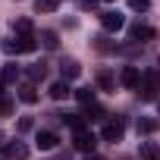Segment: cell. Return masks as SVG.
<instances>
[{
  "mask_svg": "<svg viewBox=\"0 0 160 160\" xmlns=\"http://www.w3.org/2000/svg\"><path fill=\"white\" fill-rule=\"evenodd\" d=\"M35 47H38L35 35H19L13 41H3V53H32Z\"/></svg>",
  "mask_w": 160,
  "mask_h": 160,
  "instance_id": "obj_1",
  "label": "cell"
},
{
  "mask_svg": "<svg viewBox=\"0 0 160 160\" xmlns=\"http://www.w3.org/2000/svg\"><path fill=\"white\" fill-rule=\"evenodd\" d=\"M157 88H160V75H157V72H144V75H141V85H138L141 101H154V98H157Z\"/></svg>",
  "mask_w": 160,
  "mask_h": 160,
  "instance_id": "obj_2",
  "label": "cell"
},
{
  "mask_svg": "<svg viewBox=\"0 0 160 160\" xmlns=\"http://www.w3.org/2000/svg\"><path fill=\"white\" fill-rule=\"evenodd\" d=\"M72 144H75V151H82V154H94V148H98V138H94L88 129H82V132H75Z\"/></svg>",
  "mask_w": 160,
  "mask_h": 160,
  "instance_id": "obj_3",
  "label": "cell"
},
{
  "mask_svg": "<svg viewBox=\"0 0 160 160\" xmlns=\"http://www.w3.org/2000/svg\"><path fill=\"white\" fill-rule=\"evenodd\" d=\"M0 151H3L7 160H25V157H28V144H25V141H7Z\"/></svg>",
  "mask_w": 160,
  "mask_h": 160,
  "instance_id": "obj_4",
  "label": "cell"
},
{
  "mask_svg": "<svg viewBox=\"0 0 160 160\" xmlns=\"http://www.w3.org/2000/svg\"><path fill=\"white\" fill-rule=\"evenodd\" d=\"M119 82H122V88H129V91H138V85H141V72H138L135 66H122V72H119Z\"/></svg>",
  "mask_w": 160,
  "mask_h": 160,
  "instance_id": "obj_5",
  "label": "cell"
},
{
  "mask_svg": "<svg viewBox=\"0 0 160 160\" xmlns=\"http://www.w3.org/2000/svg\"><path fill=\"white\" fill-rule=\"evenodd\" d=\"M122 132H126V122H122V119H110V122H104V129H101L104 141H119Z\"/></svg>",
  "mask_w": 160,
  "mask_h": 160,
  "instance_id": "obj_6",
  "label": "cell"
},
{
  "mask_svg": "<svg viewBox=\"0 0 160 160\" xmlns=\"http://www.w3.org/2000/svg\"><path fill=\"white\" fill-rule=\"evenodd\" d=\"M101 25H104V32H119V28L126 25V19H122L116 10H110V13H104V16H101Z\"/></svg>",
  "mask_w": 160,
  "mask_h": 160,
  "instance_id": "obj_7",
  "label": "cell"
},
{
  "mask_svg": "<svg viewBox=\"0 0 160 160\" xmlns=\"http://www.w3.org/2000/svg\"><path fill=\"white\" fill-rule=\"evenodd\" d=\"M129 35H132V41H151V38H154V28H151V25L135 22V25L129 28Z\"/></svg>",
  "mask_w": 160,
  "mask_h": 160,
  "instance_id": "obj_8",
  "label": "cell"
},
{
  "mask_svg": "<svg viewBox=\"0 0 160 160\" xmlns=\"http://www.w3.org/2000/svg\"><path fill=\"white\" fill-rule=\"evenodd\" d=\"M57 141H60V138H57L53 132H38V138H35L38 151H53V148H57Z\"/></svg>",
  "mask_w": 160,
  "mask_h": 160,
  "instance_id": "obj_9",
  "label": "cell"
},
{
  "mask_svg": "<svg viewBox=\"0 0 160 160\" xmlns=\"http://www.w3.org/2000/svg\"><path fill=\"white\" fill-rule=\"evenodd\" d=\"M69 94H72V88H69L66 78H60V82L50 85V98H53V101H63V98H69Z\"/></svg>",
  "mask_w": 160,
  "mask_h": 160,
  "instance_id": "obj_10",
  "label": "cell"
},
{
  "mask_svg": "<svg viewBox=\"0 0 160 160\" xmlns=\"http://www.w3.org/2000/svg\"><path fill=\"white\" fill-rule=\"evenodd\" d=\"M138 154H141V160H160V148H157L154 141H141Z\"/></svg>",
  "mask_w": 160,
  "mask_h": 160,
  "instance_id": "obj_11",
  "label": "cell"
},
{
  "mask_svg": "<svg viewBox=\"0 0 160 160\" xmlns=\"http://www.w3.org/2000/svg\"><path fill=\"white\" fill-rule=\"evenodd\" d=\"M19 101H22V104H35V101H38V88H35L32 82H25V85L19 88Z\"/></svg>",
  "mask_w": 160,
  "mask_h": 160,
  "instance_id": "obj_12",
  "label": "cell"
},
{
  "mask_svg": "<svg viewBox=\"0 0 160 160\" xmlns=\"http://www.w3.org/2000/svg\"><path fill=\"white\" fill-rule=\"evenodd\" d=\"M16 78H19V66H3V69H0V82H3V85H13L16 82Z\"/></svg>",
  "mask_w": 160,
  "mask_h": 160,
  "instance_id": "obj_13",
  "label": "cell"
},
{
  "mask_svg": "<svg viewBox=\"0 0 160 160\" xmlns=\"http://www.w3.org/2000/svg\"><path fill=\"white\" fill-rule=\"evenodd\" d=\"M60 69H63V78H66V82H69V78H75L78 72H82V66H78L75 60H66V63H63Z\"/></svg>",
  "mask_w": 160,
  "mask_h": 160,
  "instance_id": "obj_14",
  "label": "cell"
},
{
  "mask_svg": "<svg viewBox=\"0 0 160 160\" xmlns=\"http://www.w3.org/2000/svg\"><path fill=\"white\" fill-rule=\"evenodd\" d=\"M98 85H101L104 91H113V72H110V69H101V72H98Z\"/></svg>",
  "mask_w": 160,
  "mask_h": 160,
  "instance_id": "obj_15",
  "label": "cell"
},
{
  "mask_svg": "<svg viewBox=\"0 0 160 160\" xmlns=\"http://www.w3.org/2000/svg\"><path fill=\"white\" fill-rule=\"evenodd\" d=\"M75 98H78V104H82V107H91V104H98L91 88H78V91H75Z\"/></svg>",
  "mask_w": 160,
  "mask_h": 160,
  "instance_id": "obj_16",
  "label": "cell"
},
{
  "mask_svg": "<svg viewBox=\"0 0 160 160\" xmlns=\"http://www.w3.org/2000/svg\"><path fill=\"white\" fill-rule=\"evenodd\" d=\"M57 7H60V0H35L38 13H57Z\"/></svg>",
  "mask_w": 160,
  "mask_h": 160,
  "instance_id": "obj_17",
  "label": "cell"
},
{
  "mask_svg": "<svg viewBox=\"0 0 160 160\" xmlns=\"http://www.w3.org/2000/svg\"><path fill=\"white\" fill-rule=\"evenodd\" d=\"M63 119H66V122H69L75 132H82V129H85V119H82V113H66Z\"/></svg>",
  "mask_w": 160,
  "mask_h": 160,
  "instance_id": "obj_18",
  "label": "cell"
},
{
  "mask_svg": "<svg viewBox=\"0 0 160 160\" xmlns=\"http://www.w3.org/2000/svg\"><path fill=\"white\" fill-rule=\"evenodd\" d=\"M44 75H47V69H44L41 63H35V66H28V78H32V85H35V82H41Z\"/></svg>",
  "mask_w": 160,
  "mask_h": 160,
  "instance_id": "obj_19",
  "label": "cell"
},
{
  "mask_svg": "<svg viewBox=\"0 0 160 160\" xmlns=\"http://www.w3.org/2000/svg\"><path fill=\"white\" fill-rule=\"evenodd\" d=\"M38 41H41L47 50H53V47L60 44V41H57V32H41V38H38Z\"/></svg>",
  "mask_w": 160,
  "mask_h": 160,
  "instance_id": "obj_20",
  "label": "cell"
},
{
  "mask_svg": "<svg viewBox=\"0 0 160 160\" xmlns=\"http://www.w3.org/2000/svg\"><path fill=\"white\" fill-rule=\"evenodd\" d=\"M13 28H16L19 35H32V22H28V19H16V22H13Z\"/></svg>",
  "mask_w": 160,
  "mask_h": 160,
  "instance_id": "obj_21",
  "label": "cell"
},
{
  "mask_svg": "<svg viewBox=\"0 0 160 160\" xmlns=\"http://www.w3.org/2000/svg\"><path fill=\"white\" fill-rule=\"evenodd\" d=\"M154 129H157V122H154V119H138V135H141V132H144V135H151Z\"/></svg>",
  "mask_w": 160,
  "mask_h": 160,
  "instance_id": "obj_22",
  "label": "cell"
},
{
  "mask_svg": "<svg viewBox=\"0 0 160 160\" xmlns=\"http://www.w3.org/2000/svg\"><path fill=\"white\" fill-rule=\"evenodd\" d=\"M129 7H132L135 13H144V10L151 7V0H129Z\"/></svg>",
  "mask_w": 160,
  "mask_h": 160,
  "instance_id": "obj_23",
  "label": "cell"
},
{
  "mask_svg": "<svg viewBox=\"0 0 160 160\" xmlns=\"http://www.w3.org/2000/svg\"><path fill=\"white\" fill-rule=\"evenodd\" d=\"M10 113H13V101L3 98V101H0V116H10Z\"/></svg>",
  "mask_w": 160,
  "mask_h": 160,
  "instance_id": "obj_24",
  "label": "cell"
},
{
  "mask_svg": "<svg viewBox=\"0 0 160 160\" xmlns=\"http://www.w3.org/2000/svg\"><path fill=\"white\" fill-rule=\"evenodd\" d=\"M28 129H32V119L22 116V119H19V132H28Z\"/></svg>",
  "mask_w": 160,
  "mask_h": 160,
  "instance_id": "obj_25",
  "label": "cell"
},
{
  "mask_svg": "<svg viewBox=\"0 0 160 160\" xmlns=\"http://www.w3.org/2000/svg\"><path fill=\"white\" fill-rule=\"evenodd\" d=\"M78 3H82L85 10H94V7H98V0H78Z\"/></svg>",
  "mask_w": 160,
  "mask_h": 160,
  "instance_id": "obj_26",
  "label": "cell"
},
{
  "mask_svg": "<svg viewBox=\"0 0 160 160\" xmlns=\"http://www.w3.org/2000/svg\"><path fill=\"white\" fill-rule=\"evenodd\" d=\"M7 98V91H3V82H0V101H3Z\"/></svg>",
  "mask_w": 160,
  "mask_h": 160,
  "instance_id": "obj_27",
  "label": "cell"
},
{
  "mask_svg": "<svg viewBox=\"0 0 160 160\" xmlns=\"http://www.w3.org/2000/svg\"><path fill=\"white\" fill-rule=\"evenodd\" d=\"M85 160H101V157H98V154H88V157H85Z\"/></svg>",
  "mask_w": 160,
  "mask_h": 160,
  "instance_id": "obj_28",
  "label": "cell"
},
{
  "mask_svg": "<svg viewBox=\"0 0 160 160\" xmlns=\"http://www.w3.org/2000/svg\"><path fill=\"white\" fill-rule=\"evenodd\" d=\"M3 144H7V141H3V132H0V148H3Z\"/></svg>",
  "mask_w": 160,
  "mask_h": 160,
  "instance_id": "obj_29",
  "label": "cell"
},
{
  "mask_svg": "<svg viewBox=\"0 0 160 160\" xmlns=\"http://www.w3.org/2000/svg\"><path fill=\"white\" fill-rule=\"evenodd\" d=\"M107 3H113V0H107Z\"/></svg>",
  "mask_w": 160,
  "mask_h": 160,
  "instance_id": "obj_30",
  "label": "cell"
}]
</instances>
